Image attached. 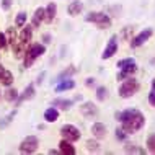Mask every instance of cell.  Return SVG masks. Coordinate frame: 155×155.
<instances>
[{"label": "cell", "mask_w": 155, "mask_h": 155, "mask_svg": "<svg viewBox=\"0 0 155 155\" xmlns=\"http://www.w3.org/2000/svg\"><path fill=\"white\" fill-rule=\"evenodd\" d=\"M116 119L123 124V129L127 134H134L137 131H140L145 124V118L144 114L139 111V110H126V111H119L116 113Z\"/></svg>", "instance_id": "obj_1"}, {"label": "cell", "mask_w": 155, "mask_h": 155, "mask_svg": "<svg viewBox=\"0 0 155 155\" xmlns=\"http://www.w3.org/2000/svg\"><path fill=\"white\" fill-rule=\"evenodd\" d=\"M46 52V48L43 44H30L26 48V52H25V62L23 65L26 67V69H30V67L35 64V61L38 59V57H41L43 54Z\"/></svg>", "instance_id": "obj_2"}, {"label": "cell", "mask_w": 155, "mask_h": 155, "mask_svg": "<svg viewBox=\"0 0 155 155\" xmlns=\"http://www.w3.org/2000/svg\"><path fill=\"white\" fill-rule=\"evenodd\" d=\"M85 21L88 23H95L100 30H106V28L111 26V18L110 15L103 13V12H90L88 15L85 16Z\"/></svg>", "instance_id": "obj_3"}, {"label": "cell", "mask_w": 155, "mask_h": 155, "mask_svg": "<svg viewBox=\"0 0 155 155\" xmlns=\"http://www.w3.org/2000/svg\"><path fill=\"white\" fill-rule=\"evenodd\" d=\"M139 88H140L139 82H137L136 78L129 77V78H126V80H123V83H121L119 96L121 98H131L132 95H136L137 91H139Z\"/></svg>", "instance_id": "obj_4"}, {"label": "cell", "mask_w": 155, "mask_h": 155, "mask_svg": "<svg viewBox=\"0 0 155 155\" xmlns=\"http://www.w3.org/2000/svg\"><path fill=\"white\" fill-rule=\"evenodd\" d=\"M38 147H39V139L36 136H28L21 140L18 149L21 153H35L38 150Z\"/></svg>", "instance_id": "obj_5"}, {"label": "cell", "mask_w": 155, "mask_h": 155, "mask_svg": "<svg viewBox=\"0 0 155 155\" xmlns=\"http://www.w3.org/2000/svg\"><path fill=\"white\" fill-rule=\"evenodd\" d=\"M61 136H62V139H65V140L75 142V140L80 139V131L72 124H65L61 127Z\"/></svg>", "instance_id": "obj_6"}, {"label": "cell", "mask_w": 155, "mask_h": 155, "mask_svg": "<svg viewBox=\"0 0 155 155\" xmlns=\"http://www.w3.org/2000/svg\"><path fill=\"white\" fill-rule=\"evenodd\" d=\"M116 51H118V36L113 35L110 38V41H108V44H106V48H104L103 54H101V59H111V57L116 54Z\"/></svg>", "instance_id": "obj_7"}, {"label": "cell", "mask_w": 155, "mask_h": 155, "mask_svg": "<svg viewBox=\"0 0 155 155\" xmlns=\"http://www.w3.org/2000/svg\"><path fill=\"white\" fill-rule=\"evenodd\" d=\"M80 113H82V116L83 118H87V119H93L98 116V108H96V104H93L91 101H85L80 106Z\"/></svg>", "instance_id": "obj_8"}, {"label": "cell", "mask_w": 155, "mask_h": 155, "mask_svg": "<svg viewBox=\"0 0 155 155\" xmlns=\"http://www.w3.org/2000/svg\"><path fill=\"white\" fill-rule=\"evenodd\" d=\"M152 35H153L152 28H147V30L140 31L136 38H132V39H131V48H139V46H142L145 41L150 39V36H152Z\"/></svg>", "instance_id": "obj_9"}, {"label": "cell", "mask_w": 155, "mask_h": 155, "mask_svg": "<svg viewBox=\"0 0 155 155\" xmlns=\"http://www.w3.org/2000/svg\"><path fill=\"white\" fill-rule=\"evenodd\" d=\"M56 13H57V5L54 2H51L44 8V21L46 23H52L54 18H56Z\"/></svg>", "instance_id": "obj_10"}, {"label": "cell", "mask_w": 155, "mask_h": 155, "mask_svg": "<svg viewBox=\"0 0 155 155\" xmlns=\"http://www.w3.org/2000/svg\"><path fill=\"white\" fill-rule=\"evenodd\" d=\"M59 149H61L62 155H75V153H77V150H75V147L72 145V142L65 140V139H62L59 142Z\"/></svg>", "instance_id": "obj_11"}, {"label": "cell", "mask_w": 155, "mask_h": 155, "mask_svg": "<svg viewBox=\"0 0 155 155\" xmlns=\"http://www.w3.org/2000/svg\"><path fill=\"white\" fill-rule=\"evenodd\" d=\"M12 48H13V56H15V59H23V57H25V52H26L28 44L21 43V41H16V43L12 46Z\"/></svg>", "instance_id": "obj_12"}, {"label": "cell", "mask_w": 155, "mask_h": 155, "mask_svg": "<svg viewBox=\"0 0 155 155\" xmlns=\"http://www.w3.org/2000/svg\"><path fill=\"white\" fill-rule=\"evenodd\" d=\"M91 132H93V136L96 139H104L106 137V126L103 123H95L91 126Z\"/></svg>", "instance_id": "obj_13"}, {"label": "cell", "mask_w": 155, "mask_h": 155, "mask_svg": "<svg viewBox=\"0 0 155 155\" xmlns=\"http://www.w3.org/2000/svg\"><path fill=\"white\" fill-rule=\"evenodd\" d=\"M137 72V65H131V67H124V69H119V74H118V80H126V78L132 77L134 74Z\"/></svg>", "instance_id": "obj_14"}, {"label": "cell", "mask_w": 155, "mask_h": 155, "mask_svg": "<svg viewBox=\"0 0 155 155\" xmlns=\"http://www.w3.org/2000/svg\"><path fill=\"white\" fill-rule=\"evenodd\" d=\"M44 119H46V123H56V121L59 119V110H57L56 106L48 108V110L44 111Z\"/></svg>", "instance_id": "obj_15"}, {"label": "cell", "mask_w": 155, "mask_h": 155, "mask_svg": "<svg viewBox=\"0 0 155 155\" xmlns=\"http://www.w3.org/2000/svg\"><path fill=\"white\" fill-rule=\"evenodd\" d=\"M43 21H44V8L39 7V8H36L35 15H33L31 26L33 28H38V26H41V23H43Z\"/></svg>", "instance_id": "obj_16"}, {"label": "cell", "mask_w": 155, "mask_h": 155, "mask_svg": "<svg viewBox=\"0 0 155 155\" xmlns=\"http://www.w3.org/2000/svg\"><path fill=\"white\" fill-rule=\"evenodd\" d=\"M72 88H75V82L72 80V78H67V80H61L59 83H57L56 91H57V93H61V91L72 90Z\"/></svg>", "instance_id": "obj_17"}, {"label": "cell", "mask_w": 155, "mask_h": 155, "mask_svg": "<svg viewBox=\"0 0 155 155\" xmlns=\"http://www.w3.org/2000/svg\"><path fill=\"white\" fill-rule=\"evenodd\" d=\"M21 43L25 44H30V41L33 39V26H25L23 31L20 33V38H18Z\"/></svg>", "instance_id": "obj_18"}, {"label": "cell", "mask_w": 155, "mask_h": 155, "mask_svg": "<svg viewBox=\"0 0 155 155\" xmlns=\"http://www.w3.org/2000/svg\"><path fill=\"white\" fill-rule=\"evenodd\" d=\"M74 104L72 100H64V98H57V100H54L52 101V106H56V108H59V110H70V106Z\"/></svg>", "instance_id": "obj_19"}, {"label": "cell", "mask_w": 155, "mask_h": 155, "mask_svg": "<svg viewBox=\"0 0 155 155\" xmlns=\"http://www.w3.org/2000/svg\"><path fill=\"white\" fill-rule=\"evenodd\" d=\"M82 10H83V5H82V2H72L69 7H67V12H69V15L70 16H77V15H80L82 13Z\"/></svg>", "instance_id": "obj_20"}, {"label": "cell", "mask_w": 155, "mask_h": 155, "mask_svg": "<svg viewBox=\"0 0 155 155\" xmlns=\"http://www.w3.org/2000/svg\"><path fill=\"white\" fill-rule=\"evenodd\" d=\"M33 96H35V85H33V83H30V85H28L26 88H25L23 95L18 98V103H16V104H20L21 101H26V100H31Z\"/></svg>", "instance_id": "obj_21"}, {"label": "cell", "mask_w": 155, "mask_h": 155, "mask_svg": "<svg viewBox=\"0 0 155 155\" xmlns=\"http://www.w3.org/2000/svg\"><path fill=\"white\" fill-rule=\"evenodd\" d=\"M0 83L5 87H10L12 83H13V74L10 72V70H3V74L0 75Z\"/></svg>", "instance_id": "obj_22"}, {"label": "cell", "mask_w": 155, "mask_h": 155, "mask_svg": "<svg viewBox=\"0 0 155 155\" xmlns=\"http://www.w3.org/2000/svg\"><path fill=\"white\" fill-rule=\"evenodd\" d=\"M75 72H77V69H75V67H69V69L62 70V72L57 75L56 80H57V82H61V80H65V78H70V75H74Z\"/></svg>", "instance_id": "obj_23"}, {"label": "cell", "mask_w": 155, "mask_h": 155, "mask_svg": "<svg viewBox=\"0 0 155 155\" xmlns=\"http://www.w3.org/2000/svg\"><path fill=\"white\" fill-rule=\"evenodd\" d=\"M5 36H7V43H8V44H12V46H13V44L16 43V39H18V35H16L15 28H8Z\"/></svg>", "instance_id": "obj_24"}, {"label": "cell", "mask_w": 155, "mask_h": 155, "mask_svg": "<svg viewBox=\"0 0 155 155\" xmlns=\"http://www.w3.org/2000/svg\"><path fill=\"white\" fill-rule=\"evenodd\" d=\"M108 98V88L106 87H98L96 88V100L98 101H104Z\"/></svg>", "instance_id": "obj_25"}, {"label": "cell", "mask_w": 155, "mask_h": 155, "mask_svg": "<svg viewBox=\"0 0 155 155\" xmlns=\"http://www.w3.org/2000/svg\"><path fill=\"white\" fill-rule=\"evenodd\" d=\"M16 98H18V90L16 88H8L5 91V100L7 101H15Z\"/></svg>", "instance_id": "obj_26"}, {"label": "cell", "mask_w": 155, "mask_h": 155, "mask_svg": "<svg viewBox=\"0 0 155 155\" xmlns=\"http://www.w3.org/2000/svg\"><path fill=\"white\" fill-rule=\"evenodd\" d=\"M124 150H126L127 153H145V150H142V149H139V147H136V145H132V144H126Z\"/></svg>", "instance_id": "obj_27"}, {"label": "cell", "mask_w": 155, "mask_h": 155, "mask_svg": "<svg viewBox=\"0 0 155 155\" xmlns=\"http://www.w3.org/2000/svg\"><path fill=\"white\" fill-rule=\"evenodd\" d=\"M131 65H136V61L132 57H127V59H123L118 62V67L119 69H124V67H131Z\"/></svg>", "instance_id": "obj_28"}, {"label": "cell", "mask_w": 155, "mask_h": 155, "mask_svg": "<svg viewBox=\"0 0 155 155\" xmlns=\"http://www.w3.org/2000/svg\"><path fill=\"white\" fill-rule=\"evenodd\" d=\"M25 23H26V13H25V12H20V13L16 15V26L23 28Z\"/></svg>", "instance_id": "obj_29"}, {"label": "cell", "mask_w": 155, "mask_h": 155, "mask_svg": "<svg viewBox=\"0 0 155 155\" xmlns=\"http://www.w3.org/2000/svg\"><path fill=\"white\" fill-rule=\"evenodd\" d=\"M87 149H88V152H98L100 150V144L96 140H87Z\"/></svg>", "instance_id": "obj_30"}, {"label": "cell", "mask_w": 155, "mask_h": 155, "mask_svg": "<svg viewBox=\"0 0 155 155\" xmlns=\"http://www.w3.org/2000/svg\"><path fill=\"white\" fill-rule=\"evenodd\" d=\"M15 116H16V110H15V111H12L10 114H8L7 118H5V121H0V126H2V127H7V126L12 123V119H13Z\"/></svg>", "instance_id": "obj_31"}, {"label": "cell", "mask_w": 155, "mask_h": 155, "mask_svg": "<svg viewBox=\"0 0 155 155\" xmlns=\"http://www.w3.org/2000/svg\"><path fill=\"white\" fill-rule=\"evenodd\" d=\"M147 149H149L152 153H155V134L149 136V139H147Z\"/></svg>", "instance_id": "obj_32"}, {"label": "cell", "mask_w": 155, "mask_h": 155, "mask_svg": "<svg viewBox=\"0 0 155 155\" xmlns=\"http://www.w3.org/2000/svg\"><path fill=\"white\" fill-rule=\"evenodd\" d=\"M126 137H127V132H126L123 127H121V129L118 127V129H116V139H118V140H124Z\"/></svg>", "instance_id": "obj_33"}, {"label": "cell", "mask_w": 155, "mask_h": 155, "mask_svg": "<svg viewBox=\"0 0 155 155\" xmlns=\"http://www.w3.org/2000/svg\"><path fill=\"white\" fill-rule=\"evenodd\" d=\"M8 46V43H7V36L3 35V33H0V49H5Z\"/></svg>", "instance_id": "obj_34"}, {"label": "cell", "mask_w": 155, "mask_h": 155, "mask_svg": "<svg viewBox=\"0 0 155 155\" xmlns=\"http://www.w3.org/2000/svg\"><path fill=\"white\" fill-rule=\"evenodd\" d=\"M0 5H2V10H10V7H12V0H2L0 2Z\"/></svg>", "instance_id": "obj_35"}, {"label": "cell", "mask_w": 155, "mask_h": 155, "mask_svg": "<svg viewBox=\"0 0 155 155\" xmlns=\"http://www.w3.org/2000/svg\"><path fill=\"white\" fill-rule=\"evenodd\" d=\"M149 103L150 106H155V91L150 90V95H149Z\"/></svg>", "instance_id": "obj_36"}, {"label": "cell", "mask_w": 155, "mask_h": 155, "mask_svg": "<svg viewBox=\"0 0 155 155\" xmlns=\"http://www.w3.org/2000/svg\"><path fill=\"white\" fill-rule=\"evenodd\" d=\"M43 41H44L46 44H49V43H51V35H48V33L43 35Z\"/></svg>", "instance_id": "obj_37"}, {"label": "cell", "mask_w": 155, "mask_h": 155, "mask_svg": "<svg viewBox=\"0 0 155 155\" xmlns=\"http://www.w3.org/2000/svg\"><path fill=\"white\" fill-rule=\"evenodd\" d=\"M93 83H95V78H91V77H90V78H87V85H88V87H90V85H93Z\"/></svg>", "instance_id": "obj_38"}, {"label": "cell", "mask_w": 155, "mask_h": 155, "mask_svg": "<svg viewBox=\"0 0 155 155\" xmlns=\"http://www.w3.org/2000/svg\"><path fill=\"white\" fill-rule=\"evenodd\" d=\"M44 75H46V74L43 72V74H41V75H39V77H38V83H39V85H41V82H43V78H44Z\"/></svg>", "instance_id": "obj_39"}, {"label": "cell", "mask_w": 155, "mask_h": 155, "mask_svg": "<svg viewBox=\"0 0 155 155\" xmlns=\"http://www.w3.org/2000/svg\"><path fill=\"white\" fill-rule=\"evenodd\" d=\"M49 153H52V155H57V153H61V150H49Z\"/></svg>", "instance_id": "obj_40"}, {"label": "cell", "mask_w": 155, "mask_h": 155, "mask_svg": "<svg viewBox=\"0 0 155 155\" xmlns=\"http://www.w3.org/2000/svg\"><path fill=\"white\" fill-rule=\"evenodd\" d=\"M152 90L155 91V78H153V80H152Z\"/></svg>", "instance_id": "obj_41"}, {"label": "cell", "mask_w": 155, "mask_h": 155, "mask_svg": "<svg viewBox=\"0 0 155 155\" xmlns=\"http://www.w3.org/2000/svg\"><path fill=\"white\" fill-rule=\"evenodd\" d=\"M3 70H5V69H3V67H2V65H0V75H2V74H3Z\"/></svg>", "instance_id": "obj_42"}]
</instances>
